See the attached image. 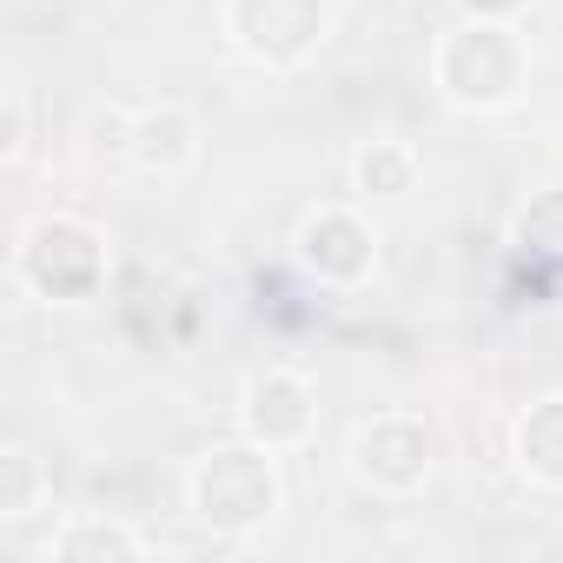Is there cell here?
Segmentation results:
<instances>
[{
    "label": "cell",
    "mask_w": 563,
    "mask_h": 563,
    "mask_svg": "<svg viewBox=\"0 0 563 563\" xmlns=\"http://www.w3.org/2000/svg\"><path fill=\"white\" fill-rule=\"evenodd\" d=\"M431 80H438V93L457 113H504V107H517L523 80H530V54H523L517 21H464L457 14V27L431 54Z\"/></svg>",
    "instance_id": "1"
},
{
    "label": "cell",
    "mask_w": 563,
    "mask_h": 563,
    "mask_svg": "<svg viewBox=\"0 0 563 563\" xmlns=\"http://www.w3.org/2000/svg\"><path fill=\"white\" fill-rule=\"evenodd\" d=\"M278 451L239 438V444H212L192 471H186V504L212 537H252L278 517L286 484H278Z\"/></svg>",
    "instance_id": "2"
},
{
    "label": "cell",
    "mask_w": 563,
    "mask_h": 563,
    "mask_svg": "<svg viewBox=\"0 0 563 563\" xmlns=\"http://www.w3.org/2000/svg\"><path fill=\"white\" fill-rule=\"evenodd\" d=\"M14 278L41 306H93L113 278L107 232L74 212H41L14 245Z\"/></svg>",
    "instance_id": "3"
},
{
    "label": "cell",
    "mask_w": 563,
    "mask_h": 563,
    "mask_svg": "<svg viewBox=\"0 0 563 563\" xmlns=\"http://www.w3.org/2000/svg\"><path fill=\"white\" fill-rule=\"evenodd\" d=\"M225 41L265 74H292L332 41V0H225Z\"/></svg>",
    "instance_id": "4"
},
{
    "label": "cell",
    "mask_w": 563,
    "mask_h": 563,
    "mask_svg": "<svg viewBox=\"0 0 563 563\" xmlns=\"http://www.w3.org/2000/svg\"><path fill=\"white\" fill-rule=\"evenodd\" d=\"M438 471V431L418 411H378L352 431V477L378 497H418Z\"/></svg>",
    "instance_id": "5"
},
{
    "label": "cell",
    "mask_w": 563,
    "mask_h": 563,
    "mask_svg": "<svg viewBox=\"0 0 563 563\" xmlns=\"http://www.w3.org/2000/svg\"><path fill=\"white\" fill-rule=\"evenodd\" d=\"M292 258L325 292H358L378 278V225L352 206H319L292 232Z\"/></svg>",
    "instance_id": "6"
},
{
    "label": "cell",
    "mask_w": 563,
    "mask_h": 563,
    "mask_svg": "<svg viewBox=\"0 0 563 563\" xmlns=\"http://www.w3.org/2000/svg\"><path fill=\"white\" fill-rule=\"evenodd\" d=\"M239 431L265 451H299L319 431V398L299 372H258L239 398Z\"/></svg>",
    "instance_id": "7"
},
{
    "label": "cell",
    "mask_w": 563,
    "mask_h": 563,
    "mask_svg": "<svg viewBox=\"0 0 563 563\" xmlns=\"http://www.w3.org/2000/svg\"><path fill=\"white\" fill-rule=\"evenodd\" d=\"M199 159V120L179 107V100H159V107H140L133 113V166L153 173V179H173Z\"/></svg>",
    "instance_id": "8"
},
{
    "label": "cell",
    "mask_w": 563,
    "mask_h": 563,
    "mask_svg": "<svg viewBox=\"0 0 563 563\" xmlns=\"http://www.w3.org/2000/svg\"><path fill=\"white\" fill-rule=\"evenodd\" d=\"M510 457L537 490H563V391L537 398L517 424H510Z\"/></svg>",
    "instance_id": "9"
},
{
    "label": "cell",
    "mask_w": 563,
    "mask_h": 563,
    "mask_svg": "<svg viewBox=\"0 0 563 563\" xmlns=\"http://www.w3.org/2000/svg\"><path fill=\"white\" fill-rule=\"evenodd\" d=\"M510 245H517V258H523L530 272L563 278V186L530 192V206H517V219H510Z\"/></svg>",
    "instance_id": "10"
},
{
    "label": "cell",
    "mask_w": 563,
    "mask_h": 563,
    "mask_svg": "<svg viewBox=\"0 0 563 563\" xmlns=\"http://www.w3.org/2000/svg\"><path fill=\"white\" fill-rule=\"evenodd\" d=\"M140 550H146L140 530H126V523H113V517H74V523L54 530V543H47L54 563H133Z\"/></svg>",
    "instance_id": "11"
},
{
    "label": "cell",
    "mask_w": 563,
    "mask_h": 563,
    "mask_svg": "<svg viewBox=\"0 0 563 563\" xmlns=\"http://www.w3.org/2000/svg\"><path fill=\"white\" fill-rule=\"evenodd\" d=\"M358 199H405L418 186V146L411 140H365L352 159Z\"/></svg>",
    "instance_id": "12"
},
{
    "label": "cell",
    "mask_w": 563,
    "mask_h": 563,
    "mask_svg": "<svg viewBox=\"0 0 563 563\" xmlns=\"http://www.w3.org/2000/svg\"><path fill=\"white\" fill-rule=\"evenodd\" d=\"M41 504H47V471H41V457H34L27 444H8V451H0V517L21 523V517H34Z\"/></svg>",
    "instance_id": "13"
},
{
    "label": "cell",
    "mask_w": 563,
    "mask_h": 563,
    "mask_svg": "<svg viewBox=\"0 0 563 563\" xmlns=\"http://www.w3.org/2000/svg\"><path fill=\"white\" fill-rule=\"evenodd\" d=\"M87 166H133V113L126 107H93L80 126Z\"/></svg>",
    "instance_id": "14"
},
{
    "label": "cell",
    "mask_w": 563,
    "mask_h": 563,
    "mask_svg": "<svg viewBox=\"0 0 563 563\" xmlns=\"http://www.w3.org/2000/svg\"><path fill=\"white\" fill-rule=\"evenodd\" d=\"M27 153V93H8V126H0V159L21 166Z\"/></svg>",
    "instance_id": "15"
},
{
    "label": "cell",
    "mask_w": 563,
    "mask_h": 563,
    "mask_svg": "<svg viewBox=\"0 0 563 563\" xmlns=\"http://www.w3.org/2000/svg\"><path fill=\"white\" fill-rule=\"evenodd\" d=\"M457 14L464 21H517V14H530V0H457Z\"/></svg>",
    "instance_id": "16"
}]
</instances>
